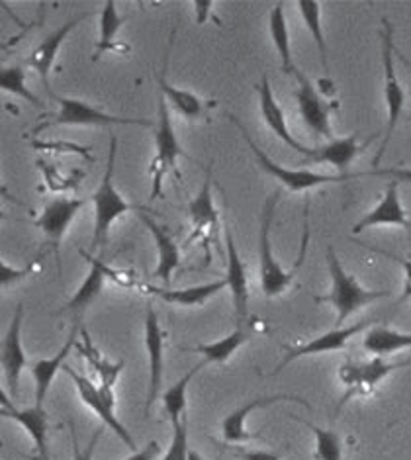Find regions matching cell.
<instances>
[{
    "label": "cell",
    "instance_id": "obj_1",
    "mask_svg": "<svg viewBox=\"0 0 411 460\" xmlns=\"http://www.w3.org/2000/svg\"><path fill=\"white\" fill-rule=\"evenodd\" d=\"M283 199V189H278L275 194H270L263 214H261V229H258V275H261V288L267 298H276V296L284 294L290 287L292 280H294L296 272L300 267L304 265L306 251H308V241H310V202L306 200V212H304V239H302V249L296 265L290 270H286L280 262L276 261L273 253V243H270V226H273V217L276 206Z\"/></svg>",
    "mask_w": 411,
    "mask_h": 460
},
{
    "label": "cell",
    "instance_id": "obj_2",
    "mask_svg": "<svg viewBox=\"0 0 411 460\" xmlns=\"http://www.w3.org/2000/svg\"><path fill=\"white\" fill-rule=\"evenodd\" d=\"M328 267H329V277H331V288L328 294L313 296V300H316V304L333 305V310L337 312V322H335V327H343V323L347 322L354 312H359L366 308L369 304L390 296V292L386 290L364 288L363 284L351 275V272L345 270L333 247H328Z\"/></svg>",
    "mask_w": 411,
    "mask_h": 460
},
{
    "label": "cell",
    "instance_id": "obj_3",
    "mask_svg": "<svg viewBox=\"0 0 411 460\" xmlns=\"http://www.w3.org/2000/svg\"><path fill=\"white\" fill-rule=\"evenodd\" d=\"M116 153H118V139H116V136H112L110 137V153H108V163H106L102 182L92 194V204H94L92 249H99V247L106 245L114 222H118L124 214L132 210V204H129L120 194V190L114 186Z\"/></svg>",
    "mask_w": 411,
    "mask_h": 460
},
{
    "label": "cell",
    "instance_id": "obj_4",
    "mask_svg": "<svg viewBox=\"0 0 411 460\" xmlns=\"http://www.w3.org/2000/svg\"><path fill=\"white\" fill-rule=\"evenodd\" d=\"M157 114H159V124L155 129V155L149 167V177H151L149 200H157L159 196L163 194V181L169 172H175L179 177L177 161L180 155H187L179 141L175 126H172L171 111L163 94H159Z\"/></svg>",
    "mask_w": 411,
    "mask_h": 460
},
{
    "label": "cell",
    "instance_id": "obj_5",
    "mask_svg": "<svg viewBox=\"0 0 411 460\" xmlns=\"http://www.w3.org/2000/svg\"><path fill=\"white\" fill-rule=\"evenodd\" d=\"M232 122L237 126V129L241 131V136L245 137V141L251 147L253 155L257 157L258 167H261L267 174L276 179L280 184L284 186L288 192H306L310 189H319L323 184H339V182H347L351 179H354V172H347V174H323V172H311V171H302V169H286L283 165H278L276 161L270 159L267 153L258 147L253 137L249 136V131L245 129V126L237 119L235 116H230Z\"/></svg>",
    "mask_w": 411,
    "mask_h": 460
},
{
    "label": "cell",
    "instance_id": "obj_6",
    "mask_svg": "<svg viewBox=\"0 0 411 460\" xmlns=\"http://www.w3.org/2000/svg\"><path fill=\"white\" fill-rule=\"evenodd\" d=\"M411 367V360H399V363H392V360H384L382 357H376L372 360H353L347 358L339 368V380L345 386L343 398L335 408V413L343 410V405L356 396H369V394L380 385V382L390 376L394 370Z\"/></svg>",
    "mask_w": 411,
    "mask_h": 460
},
{
    "label": "cell",
    "instance_id": "obj_7",
    "mask_svg": "<svg viewBox=\"0 0 411 460\" xmlns=\"http://www.w3.org/2000/svg\"><path fill=\"white\" fill-rule=\"evenodd\" d=\"M384 30H382V67H384V98H386V108H388V128H386V136L382 139L380 147H378L376 155L372 159V165L378 167L380 165V159L384 157V153L390 146V139L396 131V124L399 116H402L404 104H406V93L399 84V79L396 75V65H394V51H396V43H394V28L392 22L384 18Z\"/></svg>",
    "mask_w": 411,
    "mask_h": 460
},
{
    "label": "cell",
    "instance_id": "obj_8",
    "mask_svg": "<svg viewBox=\"0 0 411 460\" xmlns=\"http://www.w3.org/2000/svg\"><path fill=\"white\" fill-rule=\"evenodd\" d=\"M59 102V111L53 116L49 122L38 126L34 131L46 129L51 126H144L151 128L153 122L151 119H136V118H122V116H112L106 114L99 108L86 104L77 98H63L56 96Z\"/></svg>",
    "mask_w": 411,
    "mask_h": 460
},
{
    "label": "cell",
    "instance_id": "obj_9",
    "mask_svg": "<svg viewBox=\"0 0 411 460\" xmlns=\"http://www.w3.org/2000/svg\"><path fill=\"white\" fill-rule=\"evenodd\" d=\"M63 372H65V375L71 376L74 388H77V392H79L81 402L89 405V408L94 411L96 418H101V421L108 427V429H112L118 435V439H120L127 448H132L134 453L139 451L136 439L132 435H129V429H126V425L120 420H118L116 402L108 398L106 394L94 385V382H91L89 378L83 376L81 372H77L73 367L65 365Z\"/></svg>",
    "mask_w": 411,
    "mask_h": 460
},
{
    "label": "cell",
    "instance_id": "obj_10",
    "mask_svg": "<svg viewBox=\"0 0 411 460\" xmlns=\"http://www.w3.org/2000/svg\"><path fill=\"white\" fill-rule=\"evenodd\" d=\"M294 76L298 81V91H296L298 112L302 119H304L306 128L316 137L331 139L333 137L331 112L335 111V104L328 102L326 96L316 89V84H313L300 69L294 71Z\"/></svg>",
    "mask_w": 411,
    "mask_h": 460
},
{
    "label": "cell",
    "instance_id": "obj_11",
    "mask_svg": "<svg viewBox=\"0 0 411 460\" xmlns=\"http://www.w3.org/2000/svg\"><path fill=\"white\" fill-rule=\"evenodd\" d=\"M22 323H24V305L18 304L8 332L0 343V367H3L10 398L20 396V376L28 365L24 345H22Z\"/></svg>",
    "mask_w": 411,
    "mask_h": 460
},
{
    "label": "cell",
    "instance_id": "obj_12",
    "mask_svg": "<svg viewBox=\"0 0 411 460\" xmlns=\"http://www.w3.org/2000/svg\"><path fill=\"white\" fill-rule=\"evenodd\" d=\"M145 349L149 357V392L145 400V415L153 408L161 394V385H163L165 376V332L159 323V315L151 304L145 308Z\"/></svg>",
    "mask_w": 411,
    "mask_h": 460
},
{
    "label": "cell",
    "instance_id": "obj_13",
    "mask_svg": "<svg viewBox=\"0 0 411 460\" xmlns=\"http://www.w3.org/2000/svg\"><path fill=\"white\" fill-rule=\"evenodd\" d=\"M372 322L371 320H363L359 323L353 325H343V327H333V330L318 335L316 339H311L308 343L294 345V347H284V358L280 360V365L275 368L273 375H278L280 370H284L290 363L302 358V357H313V355H323V353H337V350H343L347 347V343L354 335H359L364 332Z\"/></svg>",
    "mask_w": 411,
    "mask_h": 460
},
{
    "label": "cell",
    "instance_id": "obj_14",
    "mask_svg": "<svg viewBox=\"0 0 411 460\" xmlns=\"http://www.w3.org/2000/svg\"><path fill=\"white\" fill-rule=\"evenodd\" d=\"M84 204L86 202L81 199H65V196H59V199H53L51 202L43 206V212L36 220V226L41 229L43 235H46L48 243L53 251V257L57 259L59 267H61L59 251H61L63 237L71 227L74 216H77L79 210L84 208Z\"/></svg>",
    "mask_w": 411,
    "mask_h": 460
},
{
    "label": "cell",
    "instance_id": "obj_15",
    "mask_svg": "<svg viewBox=\"0 0 411 460\" xmlns=\"http://www.w3.org/2000/svg\"><path fill=\"white\" fill-rule=\"evenodd\" d=\"M188 217H190V226L194 227L188 241L202 239L206 251H208L210 243L218 245L220 212L214 204V194H212V167H208V171H206V179L200 192L197 194V199L188 204Z\"/></svg>",
    "mask_w": 411,
    "mask_h": 460
},
{
    "label": "cell",
    "instance_id": "obj_16",
    "mask_svg": "<svg viewBox=\"0 0 411 460\" xmlns=\"http://www.w3.org/2000/svg\"><path fill=\"white\" fill-rule=\"evenodd\" d=\"M257 93H258V102H261V114H263L265 124L270 128V131H273V134L280 141H283V144H286V147L300 153L302 157H306V163H308L313 155H316V147H306L304 144H300V141L290 134L284 111L275 98L273 86H270V81H268V75H263L261 84H257Z\"/></svg>",
    "mask_w": 411,
    "mask_h": 460
},
{
    "label": "cell",
    "instance_id": "obj_17",
    "mask_svg": "<svg viewBox=\"0 0 411 460\" xmlns=\"http://www.w3.org/2000/svg\"><path fill=\"white\" fill-rule=\"evenodd\" d=\"M0 402H3V418L16 421L22 427V429H24L30 435L31 443H34L38 458L39 460H51L49 445H48L49 418H48L46 410L39 408V405H36V403L30 405V408L18 410L14 403H10L8 396H4V392H3V398H0Z\"/></svg>",
    "mask_w": 411,
    "mask_h": 460
},
{
    "label": "cell",
    "instance_id": "obj_18",
    "mask_svg": "<svg viewBox=\"0 0 411 460\" xmlns=\"http://www.w3.org/2000/svg\"><path fill=\"white\" fill-rule=\"evenodd\" d=\"M81 255L86 257V261L91 262V270H89V275H86V279L83 280L81 287L77 288V292L71 296V300L65 304V308L61 310V312L74 317V320H73L74 325H79V320L84 315V312L89 310L92 302L102 294L106 277L114 275V270L108 265H104L101 259L89 255L83 249H81Z\"/></svg>",
    "mask_w": 411,
    "mask_h": 460
},
{
    "label": "cell",
    "instance_id": "obj_19",
    "mask_svg": "<svg viewBox=\"0 0 411 460\" xmlns=\"http://www.w3.org/2000/svg\"><path fill=\"white\" fill-rule=\"evenodd\" d=\"M225 247H227V288L232 292L233 310L237 317V325H245L249 317V279L245 262L235 247L232 229L225 227Z\"/></svg>",
    "mask_w": 411,
    "mask_h": 460
},
{
    "label": "cell",
    "instance_id": "obj_20",
    "mask_svg": "<svg viewBox=\"0 0 411 460\" xmlns=\"http://www.w3.org/2000/svg\"><path fill=\"white\" fill-rule=\"evenodd\" d=\"M398 184L396 181H390L386 186L382 200L378 202L372 210L363 216L359 222L354 224L353 234H363L364 229L371 227H380V226H396V227H404L406 232L411 234V224L407 220V214L402 206V200H399V192H398Z\"/></svg>",
    "mask_w": 411,
    "mask_h": 460
},
{
    "label": "cell",
    "instance_id": "obj_21",
    "mask_svg": "<svg viewBox=\"0 0 411 460\" xmlns=\"http://www.w3.org/2000/svg\"><path fill=\"white\" fill-rule=\"evenodd\" d=\"M276 402H296L300 405H304V408L311 410V405L308 400L300 398V396H290V394H275V396H265V398H255L251 402L243 403L241 408H237L235 411H232L227 418L222 421V431H223V439L227 443H245V441H251L255 439L257 435L249 433L247 431V418L249 413H253L258 408H267V405H273Z\"/></svg>",
    "mask_w": 411,
    "mask_h": 460
},
{
    "label": "cell",
    "instance_id": "obj_22",
    "mask_svg": "<svg viewBox=\"0 0 411 460\" xmlns=\"http://www.w3.org/2000/svg\"><path fill=\"white\" fill-rule=\"evenodd\" d=\"M86 16H89V14H83V16L79 14V16L71 18L67 24L59 26L56 31H51L49 36L43 38V41L39 43V46L34 48V51L30 53L28 65L39 75V79H41L43 86H46V89H48L49 96H53V93L49 89V75H51V69H53V63H56V59H57V53H59V49L63 46V41L69 38L71 31L77 28L79 22L84 20Z\"/></svg>",
    "mask_w": 411,
    "mask_h": 460
},
{
    "label": "cell",
    "instance_id": "obj_23",
    "mask_svg": "<svg viewBox=\"0 0 411 460\" xmlns=\"http://www.w3.org/2000/svg\"><path fill=\"white\" fill-rule=\"evenodd\" d=\"M79 335H81V325H73L67 341L63 343V347L57 350L56 355L49 358L36 360V363L31 365L30 372H31V376H34L36 405H39V408H43V402H46V398H48V394L51 390L53 380H56V376H57V372L63 370V367L67 365V357L74 349V345H77Z\"/></svg>",
    "mask_w": 411,
    "mask_h": 460
},
{
    "label": "cell",
    "instance_id": "obj_24",
    "mask_svg": "<svg viewBox=\"0 0 411 460\" xmlns=\"http://www.w3.org/2000/svg\"><path fill=\"white\" fill-rule=\"evenodd\" d=\"M137 214L139 220H142L149 229V234L153 235L157 247V267L153 270V277L159 279L161 282L169 284L172 275H175V270L180 267V249L177 245V241L172 239L167 229L159 222H155L149 214H145L144 210H139Z\"/></svg>",
    "mask_w": 411,
    "mask_h": 460
},
{
    "label": "cell",
    "instance_id": "obj_25",
    "mask_svg": "<svg viewBox=\"0 0 411 460\" xmlns=\"http://www.w3.org/2000/svg\"><path fill=\"white\" fill-rule=\"evenodd\" d=\"M81 337H83V343L77 341V345H74V349L79 350L81 357L89 363V367L94 370V375L99 376V388L106 394L108 398L116 402V394H114V388H116V382L118 378H120L122 370H124V360H118V363H112V360H108L99 349L94 347L91 335L86 333V330L83 327L81 330Z\"/></svg>",
    "mask_w": 411,
    "mask_h": 460
},
{
    "label": "cell",
    "instance_id": "obj_26",
    "mask_svg": "<svg viewBox=\"0 0 411 460\" xmlns=\"http://www.w3.org/2000/svg\"><path fill=\"white\" fill-rule=\"evenodd\" d=\"M171 48H172V38L169 41V49L165 53V61L163 67H161V73H157V84L161 94L165 96L167 104H172V108L179 114H182L188 119H198L204 114V102L202 98L197 96L190 91H182V89H175L169 81H167V69H169V59H171Z\"/></svg>",
    "mask_w": 411,
    "mask_h": 460
},
{
    "label": "cell",
    "instance_id": "obj_27",
    "mask_svg": "<svg viewBox=\"0 0 411 460\" xmlns=\"http://www.w3.org/2000/svg\"><path fill=\"white\" fill-rule=\"evenodd\" d=\"M227 288V280H215V282H206L198 284V287H188V288H155V287H147L151 294H155L157 298H161L167 304H175L182 305V308H194V305H202L204 302H208L212 296L218 294L220 290Z\"/></svg>",
    "mask_w": 411,
    "mask_h": 460
},
{
    "label": "cell",
    "instance_id": "obj_28",
    "mask_svg": "<svg viewBox=\"0 0 411 460\" xmlns=\"http://www.w3.org/2000/svg\"><path fill=\"white\" fill-rule=\"evenodd\" d=\"M359 149V141H356L354 134L349 137L331 139L328 146L316 147V155L308 163H328V165H331L339 174H347V169L354 161Z\"/></svg>",
    "mask_w": 411,
    "mask_h": 460
},
{
    "label": "cell",
    "instance_id": "obj_29",
    "mask_svg": "<svg viewBox=\"0 0 411 460\" xmlns=\"http://www.w3.org/2000/svg\"><path fill=\"white\" fill-rule=\"evenodd\" d=\"M363 347L376 357H386L398 350L411 349V333H402L388 325H376L366 332Z\"/></svg>",
    "mask_w": 411,
    "mask_h": 460
},
{
    "label": "cell",
    "instance_id": "obj_30",
    "mask_svg": "<svg viewBox=\"0 0 411 460\" xmlns=\"http://www.w3.org/2000/svg\"><path fill=\"white\" fill-rule=\"evenodd\" d=\"M268 30L270 38L276 48V53L280 56V63H283V71L286 75H294L298 69L294 61H292V46H290V30L284 14V4L278 3L273 10H270L268 16Z\"/></svg>",
    "mask_w": 411,
    "mask_h": 460
},
{
    "label": "cell",
    "instance_id": "obj_31",
    "mask_svg": "<svg viewBox=\"0 0 411 460\" xmlns=\"http://www.w3.org/2000/svg\"><path fill=\"white\" fill-rule=\"evenodd\" d=\"M247 339H249V330H245V325H241V327L237 325L235 332L227 337L218 339V341H214V343H200L192 350L204 357L202 360L206 365L208 363L223 365L235 355V350H240V347L247 341Z\"/></svg>",
    "mask_w": 411,
    "mask_h": 460
},
{
    "label": "cell",
    "instance_id": "obj_32",
    "mask_svg": "<svg viewBox=\"0 0 411 460\" xmlns=\"http://www.w3.org/2000/svg\"><path fill=\"white\" fill-rule=\"evenodd\" d=\"M204 367H206V363L204 360H200L197 367L188 370L185 376H182L179 382H175V385H172L163 394V408H165L167 418L171 420L172 425L187 418V390H188V385L192 382V378L197 376Z\"/></svg>",
    "mask_w": 411,
    "mask_h": 460
},
{
    "label": "cell",
    "instance_id": "obj_33",
    "mask_svg": "<svg viewBox=\"0 0 411 460\" xmlns=\"http://www.w3.org/2000/svg\"><path fill=\"white\" fill-rule=\"evenodd\" d=\"M296 6L300 10L302 18L306 22V28L310 30L313 41H316L321 67L323 71L329 73V49H328L326 34H323V28H321V4L316 3V0H298Z\"/></svg>",
    "mask_w": 411,
    "mask_h": 460
},
{
    "label": "cell",
    "instance_id": "obj_34",
    "mask_svg": "<svg viewBox=\"0 0 411 460\" xmlns=\"http://www.w3.org/2000/svg\"><path fill=\"white\" fill-rule=\"evenodd\" d=\"M124 26V18L118 14V8L114 0H108L101 13V40L96 43L94 59L102 58L108 51H116V36L120 28Z\"/></svg>",
    "mask_w": 411,
    "mask_h": 460
},
{
    "label": "cell",
    "instance_id": "obj_35",
    "mask_svg": "<svg viewBox=\"0 0 411 460\" xmlns=\"http://www.w3.org/2000/svg\"><path fill=\"white\" fill-rule=\"evenodd\" d=\"M292 420L304 423L308 429L316 437V451H313V458L316 460H343V443L337 431L333 429H321V427L313 425L306 420H300L292 415Z\"/></svg>",
    "mask_w": 411,
    "mask_h": 460
},
{
    "label": "cell",
    "instance_id": "obj_36",
    "mask_svg": "<svg viewBox=\"0 0 411 460\" xmlns=\"http://www.w3.org/2000/svg\"><path fill=\"white\" fill-rule=\"evenodd\" d=\"M0 89L10 93V94H16L20 98H24L26 102H30L31 106H36V108H39V111H43V102L26 86V75H24V69H22V67L3 69V73H0Z\"/></svg>",
    "mask_w": 411,
    "mask_h": 460
},
{
    "label": "cell",
    "instance_id": "obj_37",
    "mask_svg": "<svg viewBox=\"0 0 411 460\" xmlns=\"http://www.w3.org/2000/svg\"><path fill=\"white\" fill-rule=\"evenodd\" d=\"M38 167L41 169L43 177H46V182L53 192L77 190L81 181H83V171H73V174L65 177V174H61L56 165H48V163L43 159H38Z\"/></svg>",
    "mask_w": 411,
    "mask_h": 460
},
{
    "label": "cell",
    "instance_id": "obj_38",
    "mask_svg": "<svg viewBox=\"0 0 411 460\" xmlns=\"http://www.w3.org/2000/svg\"><path fill=\"white\" fill-rule=\"evenodd\" d=\"M190 447H188V418L172 425L171 445L161 460H188Z\"/></svg>",
    "mask_w": 411,
    "mask_h": 460
},
{
    "label": "cell",
    "instance_id": "obj_39",
    "mask_svg": "<svg viewBox=\"0 0 411 460\" xmlns=\"http://www.w3.org/2000/svg\"><path fill=\"white\" fill-rule=\"evenodd\" d=\"M41 259L43 257L39 255L36 261L28 262L24 269H14L13 265H8V262L3 259V262H0V287H3V290H6V288L13 287V284H16L18 280L30 277L31 272H36L39 269Z\"/></svg>",
    "mask_w": 411,
    "mask_h": 460
},
{
    "label": "cell",
    "instance_id": "obj_40",
    "mask_svg": "<svg viewBox=\"0 0 411 460\" xmlns=\"http://www.w3.org/2000/svg\"><path fill=\"white\" fill-rule=\"evenodd\" d=\"M363 247H364V249H369V251H372V253H376V255L388 257V259L394 261V262H398V265L404 269V288H402V296H399L398 304L411 302V259H404V257H399V255L390 253V251H384V249H378V247H371V245H364V243H363Z\"/></svg>",
    "mask_w": 411,
    "mask_h": 460
},
{
    "label": "cell",
    "instance_id": "obj_41",
    "mask_svg": "<svg viewBox=\"0 0 411 460\" xmlns=\"http://www.w3.org/2000/svg\"><path fill=\"white\" fill-rule=\"evenodd\" d=\"M34 149H48V151H59V153H77L84 159L91 161V151L89 147H81L79 144H67V141H34Z\"/></svg>",
    "mask_w": 411,
    "mask_h": 460
},
{
    "label": "cell",
    "instance_id": "obj_42",
    "mask_svg": "<svg viewBox=\"0 0 411 460\" xmlns=\"http://www.w3.org/2000/svg\"><path fill=\"white\" fill-rule=\"evenodd\" d=\"M104 429H99L92 437L89 445H86L84 448H81L79 445V439H77V433H74L73 425H71V437H73V460H92V455H94V448H96V443H99V439L102 437Z\"/></svg>",
    "mask_w": 411,
    "mask_h": 460
},
{
    "label": "cell",
    "instance_id": "obj_43",
    "mask_svg": "<svg viewBox=\"0 0 411 460\" xmlns=\"http://www.w3.org/2000/svg\"><path fill=\"white\" fill-rule=\"evenodd\" d=\"M356 177H390L396 182H411V169H376L369 172H354Z\"/></svg>",
    "mask_w": 411,
    "mask_h": 460
},
{
    "label": "cell",
    "instance_id": "obj_44",
    "mask_svg": "<svg viewBox=\"0 0 411 460\" xmlns=\"http://www.w3.org/2000/svg\"><path fill=\"white\" fill-rule=\"evenodd\" d=\"M159 456H161V445L157 441H151L144 448H139V451L129 455L124 460H157Z\"/></svg>",
    "mask_w": 411,
    "mask_h": 460
},
{
    "label": "cell",
    "instance_id": "obj_45",
    "mask_svg": "<svg viewBox=\"0 0 411 460\" xmlns=\"http://www.w3.org/2000/svg\"><path fill=\"white\" fill-rule=\"evenodd\" d=\"M233 455L240 460H280L278 455L267 451H233Z\"/></svg>",
    "mask_w": 411,
    "mask_h": 460
},
{
    "label": "cell",
    "instance_id": "obj_46",
    "mask_svg": "<svg viewBox=\"0 0 411 460\" xmlns=\"http://www.w3.org/2000/svg\"><path fill=\"white\" fill-rule=\"evenodd\" d=\"M210 8H212V0H198V3H194V10H197V16H198V24H204L206 18H208Z\"/></svg>",
    "mask_w": 411,
    "mask_h": 460
},
{
    "label": "cell",
    "instance_id": "obj_47",
    "mask_svg": "<svg viewBox=\"0 0 411 460\" xmlns=\"http://www.w3.org/2000/svg\"><path fill=\"white\" fill-rule=\"evenodd\" d=\"M394 56H398V58H399V59H402V61H404V63H406V65H407V67H411V61H409V59H407V58H406V56H404V53H399V51H398V49H396V51H394Z\"/></svg>",
    "mask_w": 411,
    "mask_h": 460
},
{
    "label": "cell",
    "instance_id": "obj_48",
    "mask_svg": "<svg viewBox=\"0 0 411 460\" xmlns=\"http://www.w3.org/2000/svg\"><path fill=\"white\" fill-rule=\"evenodd\" d=\"M188 460H204V458H202V455H200V453H197V451H192V448H190V455H188Z\"/></svg>",
    "mask_w": 411,
    "mask_h": 460
},
{
    "label": "cell",
    "instance_id": "obj_49",
    "mask_svg": "<svg viewBox=\"0 0 411 460\" xmlns=\"http://www.w3.org/2000/svg\"><path fill=\"white\" fill-rule=\"evenodd\" d=\"M407 122H411V114H409V116H407Z\"/></svg>",
    "mask_w": 411,
    "mask_h": 460
}]
</instances>
